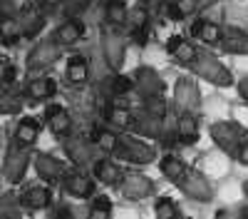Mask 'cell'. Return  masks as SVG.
<instances>
[{
	"label": "cell",
	"mask_w": 248,
	"mask_h": 219,
	"mask_svg": "<svg viewBox=\"0 0 248 219\" xmlns=\"http://www.w3.org/2000/svg\"><path fill=\"white\" fill-rule=\"evenodd\" d=\"M122 194L127 199H144V197L154 194V182L141 174H127L122 182Z\"/></svg>",
	"instance_id": "cell-13"
},
{
	"label": "cell",
	"mask_w": 248,
	"mask_h": 219,
	"mask_svg": "<svg viewBox=\"0 0 248 219\" xmlns=\"http://www.w3.org/2000/svg\"><path fill=\"white\" fill-rule=\"evenodd\" d=\"M57 92V83L47 75H37L25 85V97L30 100H50Z\"/></svg>",
	"instance_id": "cell-19"
},
{
	"label": "cell",
	"mask_w": 248,
	"mask_h": 219,
	"mask_svg": "<svg viewBox=\"0 0 248 219\" xmlns=\"http://www.w3.org/2000/svg\"><path fill=\"white\" fill-rule=\"evenodd\" d=\"M107 119L112 125H119V127H127V125H132V112L129 110H124V107H109L107 110Z\"/></svg>",
	"instance_id": "cell-35"
},
{
	"label": "cell",
	"mask_w": 248,
	"mask_h": 219,
	"mask_svg": "<svg viewBox=\"0 0 248 219\" xmlns=\"http://www.w3.org/2000/svg\"><path fill=\"white\" fill-rule=\"evenodd\" d=\"M77 214H79V209H75V207H70L65 202H60V204H55L50 209L47 219H77Z\"/></svg>",
	"instance_id": "cell-37"
},
{
	"label": "cell",
	"mask_w": 248,
	"mask_h": 219,
	"mask_svg": "<svg viewBox=\"0 0 248 219\" xmlns=\"http://www.w3.org/2000/svg\"><path fill=\"white\" fill-rule=\"evenodd\" d=\"M216 219H243V217H238L236 212H218Z\"/></svg>",
	"instance_id": "cell-46"
},
{
	"label": "cell",
	"mask_w": 248,
	"mask_h": 219,
	"mask_svg": "<svg viewBox=\"0 0 248 219\" xmlns=\"http://www.w3.org/2000/svg\"><path fill=\"white\" fill-rule=\"evenodd\" d=\"M0 172H3V162H0Z\"/></svg>",
	"instance_id": "cell-51"
},
{
	"label": "cell",
	"mask_w": 248,
	"mask_h": 219,
	"mask_svg": "<svg viewBox=\"0 0 248 219\" xmlns=\"http://www.w3.org/2000/svg\"><path fill=\"white\" fill-rule=\"evenodd\" d=\"M45 122L52 130V135H57V137H65L72 130V117L62 105H50L45 110Z\"/></svg>",
	"instance_id": "cell-15"
},
{
	"label": "cell",
	"mask_w": 248,
	"mask_h": 219,
	"mask_svg": "<svg viewBox=\"0 0 248 219\" xmlns=\"http://www.w3.org/2000/svg\"><path fill=\"white\" fill-rule=\"evenodd\" d=\"M199 77H203V80H209V83H214V85H231V72L223 67V63H218V60L214 57V55H206V52H199L196 55V60L189 65Z\"/></svg>",
	"instance_id": "cell-1"
},
{
	"label": "cell",
	"mask_w": 248,
	"mask_h": 219,
	"mask_svg": "<svg viewBox=\"0 0 248 219\" xmlns=\"http://www.w3.org/2000/svg\"><path fill=\"white\" fill-rule=\"evenodd\" d=\"M211 137L216 139V145L223 150V152H229V154H236L238 147L243 145V127L236 125V122H216L211 125Z\"/></svg>",
	"instance_id": "cell-3"
},
{
	"label": "cell",
	"mask_w": 248,
	"mask_h": 219,
	"mask_svg": "<svg viewBox=\"0 0 248 219\" xmlns=\"http://www.w3.org/2000/svg\"><path fill=\"white\" fill-rule=\"evenodd\" d=\"M221 43H223L226 52H236V55L248 52V35L238 28H226L221 35Z\"/></svg>",
	"instance_id": "cell-22"
},
{
	"label": "cell",
	"mask_w": 248,
	"mask_h": 219,
	"mask_svg": "<svg viewBox=\"0 0 248 219\" xmlns=\"http://www.w3.org/2000/svg\"><path fill=\"white\" fill-rule=\"evenodd\" d=\"M241 217H243V219H248V212H246V214H241Z\"/></svg>",
	"instance_id": "cell-50"
},
{
	"label": "cell",
	"mask_w": 248,
	"mask_h": 219,
	"mask_svg": "<svg viewBox=\"0 0 248 219\" xmlns=\"http://www.w3.org/2000/svg\"><path fill=\"white\" fill-rule=\"evenodd\" d=\"M102 50H105V57L112 70H119V65L124 63V52H127V48H124V40L117 35V33H107L105 37H102Z\"/></svg>",
	"instance_id": "cell-17"
},
{
	"label": "cell",
	"mask_w": 248,
	"mask_h": 219,
	"mask_svg": "<svg viewBox=\"0 0 248 219\" xmlns=\"http://www.w3.org/2000/svg\"><path fill=\"white\" fill-rule=\"evenodd\" d=\"M156 219H179V209L171 199H159L156 202Z\"/></svg>",
	"instance_id": "cell-36"
},
{
	"label": "cell",
	"mask_w": 248,
	"mask_h": 219,
	"mask_svg": "<svg viewBox=\"0 0 248 219\" xmlns=\"http://www.w3.org/2000/svg\"><path fill=\"white\" fill-rule=\"evenodd\" d=\"M94 145L105 152H117L119 150V139L109 130H94Z\"/></svg>",
	"instance_id": "cell-32"
},
{
	"label": "cell",
	"mask_w": 248,
	"mask_h": 219,
	"mask_svg": "<svg viewBox=\"0 0 248 219\" xmlns=\"http://www.w3.org/2000/svg\"><path fill=\"white\" fill-rule=\"evenodd\" d=\"M105 15H107V20L112 25H122V23H127L129 10H127V5H124V0H107Z\"/></svg>",
	"instance_id": "cell-29"
},
{
	"label": "cell",
	"mask_w": 248,
	"mask_h": 219,
	"mask_svg": "<svg viewBox=\"0 0 248 219\" xmlns=\"http://www.w3.org/2000/svg\"><path fill=\"white\" fill-rule=\"evenodd\" d=\"M23 204H20V194L5 192L0 194V219H20L23 217Z\"/></svg>",
	"instance_id": "cell-27"
},
{
	"label": "cell",
	"mask_w": 248,
	"mask_h": 219,
	"mask_svg": "<svg viewBox=\"0 0 248 219\" xmlns=\"http://www.w3.org/2000/svg\"><path fill=\"white\" fill-rule=\"evenodd\" d=\"M181 187H184V194H189L191 199H196V202H209L211 194H214L211 185L206 182L203 174H199V172H186Z\"/></svg>",
	"instance_id": "cell-14"
},
{
	"label": "cell",
	"mask_w": 248,
	"mask_h": 219,
	"mask_svg": "<svg viewBox=\"0 0 248 219\" xmlns=\"http://www.w3.org/2000/svg\"><path fill=\"white\" fill-rule=\"evenodd\" d=\"M92 172H94V179H99V182H105V185H114L119 179V167L112 159H97L92 165Z\"/></svg>",
	"instance_id": "cell-28"
},
{
	"label": "cell",
	"mask_w": 248,
	"mask_h": 219,
	"mask_svg": "<svg viewBox=\"0 0 248 219\" xmlns=\"http://www.w3.org/2000/svg\"><path fill=\"white\" fill-rule=\"evenodd\" d=\"M199 8V0H174L169 8V17L174 20H184L186 15H191Z\"/></svg>",
	"instance_id": "cell-34"
},
{
	"label": "cell",
	"mask_w": 248,
	"mask_h": 219,
	"mask_svg": "<svg viewBox=\"0 0 248 219\" xmlns=\"http://www.w3.org/2000/svg\"><path fill=\"white\" fill-rule=\"evenodd\" d=\"M243 192H246V194H248V182H246V185H243Z\"/></svg>",
	"instance_id": "cell-49"
},
{
	"label": "cell",
	"mask_w": 248,
	"mask_h": 219,
	"mask_svg": "<svg viewBox=\"0 0 248 219\" xmlns=\"http://www.w3.org/2000/svg\"><path fill=\"white\" fill-rule=\"evenodd\" d=\"M176 132H179V139H181V142H186V145H194L196 139H199V125H196V119H194L191 112H181Z\"/></svg>",
	"instance_id": "cell-26"
},
{
	"label": "cell",
	"mask_w": 248,
	"mask_h": 219,
	"mask_svg": "<svg viewBox=\"0 0 248 219\" xmlns=\"http://www.w3.org/2000/svg\"><path fill=\"white\" fill-rule=\"evenodd\" d=\"M8 15H15V8L10 0H0V17H8Z\"/></svg>",
	"instance_id": "cell-42"
},
{
	"label": "cell",
	"mask_w": 248,
	"mask_h": 219,
	"mask_svg": "<svg viewBox=\"0 0 248 219\" xmlns=\"http://www.w3.org/2000/svg\"><path fill=\"white\" fill-rule=\"evenodd\" d=\"M17 20H20V28H23V37H35L45 25L43 8L37 3H25L17 13Z\"/></svg>",
	"instance_id": "cell-8"
},
{
	"label": "cell",
	"mask_w": 248,
	"mask_h": 219,
	"mask_svg": "<svg viewBox=\"0 0 248 219\" xmlns=\"http://www.w3.org/2000/svg\"><path fill=\"white\" fill-rule=\"evenodd\" d=\"M132 87H134V80L124 77V75H117V77L112 80V92H114V97H119V95H127Z\"/></svg>",
	"instance_id": "cell-40"
},
{
	"label": "cell",
	"mask_w": 248,
	"mask_h": 219,
	"mask_svg": "<svg viewBox=\"0 0 248 219\" xmlns=\"http://www.w3.org/2000/svg\"><path fill=\"white\" fill-rule=\"evenodd\" d=\"M134 85L139 87V92L147 97V100L159 97V95L164 92V83L159 80V75H156L152 67H139V70H137V83H134Z\"/></svg>",
	"instance_id": "cell-16"
},
{
	"label": "cell",
	"mask_w": 248,
	"mask_h": 219,
	"mask_svg": "<svg viewBox=\"0 0 248 219\" xmlns=\"http://www.w3.org/2000/svg\"><path fill=\"white\" fill-rule=\"evenodd\" d=\"M90 3L92 0H65V13H67V17H77V15H82L87 8H90Z\"/></svg>",
	"instance_id": "cell-39"
},
{
	"label": "cell",
	"mask_w": 248,
	"mask_h": 219,
	"mask_svg": "<svg viewBox=\"0 0 248 219\" xmlns=\"http://www.w3.org/2000/svg\"><path fill=\"white\" fill-rule=\"evenodd\" d=\"M30 162H32L30 150H23V147L13 145V147L8 150V154H5V162H3V177L8 179V182H13V185L20 182V179L25 177Z\"/></svg>",
	"instance_id": "cell-4"
},
{
	"label": "cell",
	"mask_w": 248,
	"mask_h": 219,
	"mask_svg": "<svg viewBox=\"0 0 248 219\" xmlns=\"http://www.w3.org/2000/svg\"><path fill=\"white\" fill-rule=\"evenodd\" d=\"M13 80H15V65H13V60L5 57V55H0V83L10 85Z\"/></svg>",
	"instance_id": "cell-38"
},
{
	"label": "cell",
	"mask_w": 248,
	"mask_h": 219,
	"mask_svg": "<svg viewBox=\"0 0 248 219\" xmlns=\"http://www.w3.org/2000/svg\"><path fill=\"white\" fill-rule=\"evenodd\" d=\"M238 90H241L243 100H248V77H246V80H241V85H238Z\"/></svg>",
	"instance_id": "cell-47"
},
{
	"label": "cell",
	"mask_w": 248,
	"mask_h": 219,
	"mask_svg": "<svg viewBox=\"0 0 248 219\" xmlns=\"http://www.w3.org/2000/svg\"><path fill=\"white\" fill-rule=\"evenodd\" d=\"M60 52H62V48L55 43V37H50V40H40V43L28 52V70L30 72H43V70H47L50 65H55L57 60H60Z\"/></svg>",
	"instance_id": "cell-2"
},
{
	"label": "cell",
	"mask_w": 248,
	"mask_h": 219,
	"mask_svg": "<svg viewBox=\"0 0 248 219\" xmlns=\"http://www.w3.org/2000/svg\"><path fill=\"white\" fill-rule=\"evenodd\" d=\"M167 50H169V55H174L179 63H184V65H191L194 60H196V48L189 43V40H184V37H179V35H174V37H169V43H167Z\"/></svg>",
	"instance_id": "cell-21"
},
{
	"label": "cell",
	"mask_w": 248,
	"mask_h": 219,
	"mask_svg": "<svg viewBox=\"0 0 248 219\" xmlns=\"http://www.w3.org/2000/svg\"><path fill=\"white\" fill-rule=\"evenodd\" d=\"M62 187L70 197H77V199H87L92 197L94 192V179H90L82 169H67L65 177H62Z\"/></svg>",
	"instance_id": "cell-6"
},
{
	"label": "cell",
	"mask_w": 248,
	"mask_h": 219,
	"mask_svg": "<svg viewBox=\"0 0 248 219\" xmlns=\"http://www.w3.org/2000/svg\"><path fill=\"white\" fill-rule=\"evenodd\" d=\"M174 95H176V102H179L181 112H196L199 110V90L191 80H179L174 87Z\"/></svg>",
	"instance_id": "cell-18"
},
{
	"label": "cell",
	"mask_w": 248,
	"mask_h": 219,
	"mask_svg": "<svg viewBox=\"0 0 248 219\" xmlns=\"http://www.w3.org/2000/svg\"><path fill=\"white\" fill-rule=\"evenodd\" d=\"M161 172L167 174L169 179H174V182H179V179H184L186 177V167H184V162L179 157H174V154H167L161 159Z\"/></svg>",
	"instance_id": "cell-30"
},
{
	"label": "cell",
	"mask_w": 248,
	"mask_h": 219,
	"mask_svg": "<svg viewBox=\"0 0 248 219\" xmlns=\"http://www.w3.org/2000/svg\"><path fill=\"white\" fill-rule=\"evenodd\" d=\"M147 17H149V13H147V8H134L132 13H129V17H127V23H129V33H132V37L137 40V43H147Z\"/></svg>",
	"instance_id": "cell-24"
},
{
	"label": "cell",
	"mask_w": 248,
	"mask_h": 219,
	"mask_svg": "<svg viewBox=\"0 0 248 219\" xmlns=\"http://www.w3.org/2000/svg\"><path fill=\"white\" fill-rule=\"evenodd\" d=\"M214 3H216V0H199V8H201V5H203V8H206V5H214Z\"/></svg>",
	"instance_id": "cell-48"
},
{
	"label": "cell",
	"mask_w": 248,
	"mask_h": 219,
	"mask_svg": "<svg viewBox=\"0 0 248 219\" xmlns=\"http://www.w3.org/2000/svg\"><path fill=\"white\" fill-rule=\"evenodd\" d=\"M117 152H119L124 159L134 162V165H149L152 159H154V150H152L149 145L139 142V139H134V137L119 139V150H117Z\"/></svg>",
	"instance_id": "cell-7"
},
{
	"label": "cell",
	"mask_w": 248,
	"mask_h": 219,
	"mask_svg": "<svg viewBox=\"0 0 248 219\" xmlns=\"http://www.w3.org/2000/svg\"><path fill=\"white\" fill-rule=\"evenodd\" d=\"M23 112V97L15 92H0V115H20Z\"/></svg>",
	"instance_id": "cell-31"
},
{
	"label": "cell",
	"mask_w": 248,
	"mask_h": 219,
	"mask_svg": "<svg viewBox=\"0 0 248 219\" xmlns=\"http://www.w3.org/2000/svg\"><path fill=\"white\" fill-rule=\"evenodd\" d=\"M147 110H149V115H154V117H167V105H164V100H161V95L159 97H152V100H147Z\"/></svg>",
	"instance_id": "cell-41"
},
{
	"label": "cell",
	"mask_w": 248,
	"mask_h": 219,
	"mask_svg": "<svg viewBox=\"0 0 248 219\" xmlns=\"http://www.w3.org/2000/svg\"><path fill=\"white\" fill-rule=\"evenodd\" d=\"M112 217V202L107 197H97L92 207L87 209V219H109Z\"/></svg>",
	"instance_id": "cell-33"
},
{
	"label": "cell",
	"mask_w": 248,
	"mask_h": 219,
	"mask_svg": "<svg viewBox=\"0 0 248 219\" xmlns=\"http://www.w3.org/2000/svg\"><path fill=\"white\" fill-rule=\"evenodd\" d=\"M20 37H23V28H20L17 15L0 17V43H5V45H15Z\"/></svg>",
	"instance_id": "cell-25"
},
{
	"label": "cell",
	"mask_w": 248,
	"mask_h": 219,
	"mask_svg": "<svg viewBox=\"0 0 248 219\" xmlns=\"http://www.w3.org/2000/svg\"><path fill=\"white\" fill-rule=\"evenodd\" d=\"M20 204H23V209H28V212L47 209L52 204V192H50L47 185H32L20 194Z\"/></svg>",
	"instance_id": "cell-10"
},
{
	"label": "cell",
	"mask_w": 248,
	"mask_h": 219,
	"mask_svg": "<svg viewBox=\"0 0 248 219\" xmlns=\"http://www.w3.org/2000/svg\"><path fill=\"white\" fill-rule=\"evenodd\" d=\"M55 43L60 48H67V45H77L82 37H85V23H82L79 17H67V20H62V23L57 25L55 30Z\"/></svg>",
	"instance_id": "cell-9"
},
{
	"label": "cell",
	"mask_w": 248,
	"mask_h": 219,
	"mask_svg": "<svg viewBox=\"0 0 248 219\" xmlns=\"http://www.w3.org/2000/svg\"><path fill=\"white\" fill-rule=\"evenodd\" d=\"M65 154L72 159L77 167H85V165H90L94 159V147L87 142V139H82V137H70V139H65Z\"/></svg>",
	"instance_id": "cell-12"
},
{
	"label": "cell",
	"mask_w": 248,
	"mask_h": 219,
	"mask_svg": "<svg viewBox=\"0 0 248 219\" xmlns=\"http://www.w3.org/2000/svg\"><path fill=\"white\" fill-rule=\"evenodd\" d=\"M161 3H164V0H141V8H147V10H156Z\"/></svg>",
	"instance_id": "cell-45"
},
{
	"label": "cell",
	"mask_w": 248,
	"mask_h": 219,
	"mask_svg": "<svg viewBox=\"0 0 248 219\" xmlns=\"http://www.w3.org/2000/svg\"><path fill=\"white\" fill-rule=\"evenodd\" d=\"M65 75H67V83H70V85H85L87 77H90V63H87V57L72 55V57L67 60Z\"/></svg>",
	"instance_id": "cell-20"
},
{
	"label": "cell",
	"mask_w": 248,
	"mask_h": 219,
	"mask_svg": "<svg viewBox=\"0 0 248 219\" xmlns=\"http://www.w3.org/2000/svg\"><path fill=\"white\" fill-rule=\"evenodd\" d=\"M191 35L199 37V40H203L206 45H218L223 30L216 23H209V20H196V23L191 25Z\"/></svg>",
	"instance_id": "cell-23"
},
{
	"label": "cell",
	"mask_w": 248,
	"mask_h": 219,
	"mask_svg": "<svg viewBox=\"0 0 248 219\" xmlns=\"http://www.w3.org/2000/svg\"><path fill=\"white\" fill-rule=\"evenodd\" d=\"M32 165H35V172L37 177L43 179L45 185H55V182H62V177H65V162L52 154H45V152H37L32 154Z\"/></svg>",
	"instance_id": "cell-5"
},
{
	"label": "cell",
	"mask_w": 248,
	"mask_h": 219,
	"mask_svg": "<svg viewBox=\"0 0 248 219\" xmlns=\"http://www.w3.org/2000/svg\"><path fill=\"white\" fill-rule=\"evenodd\" d=\"M35 3L43 8V10H52V8H57V5H62L65 0H35Z\"/></svg>",
	"instance_id": "cell-43"
},
{
	"label": "cell",
	"mask_w": 248,
	"mask_h": 219,
	"mask_svg": "<svg viewBox=\"0 0 248 219\" xmlns=\"http://www.w3.org/2000/svg\"><path fill=\"white\" fill-rule=\"evenodd\" d=\"M40 130H43V125H40L35 117H20V122L15 125V132H13V145L30 150L37 142Z\"/></svg>",
	"instance_id": "cell-11"
},
{
	"label": "cell",
	"mask_w": 248,
	"mask_h": 219,
	"mask_svg": "<svg viewBox=\"0 0 248 219\" xmlns=\"http://www.w3.org/2000/svg\"><path fill=\"white\" fill-rule=\"evenodd\" d=\"M236 157L241 159V162L248 167V139H243V145L238 147V152H236Z\"/></svg>",
	"instance_id": "cell-44"
}]
</instances>
